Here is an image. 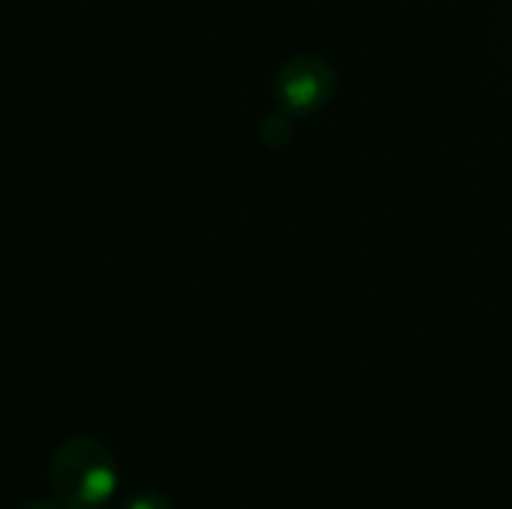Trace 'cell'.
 Listing matches in <instances>:
<instances>
[{"instance_id":"1","label":"cell","mask_w":512,"mask_h":509,"mask_svg":"<svg viewBox=\"0 0 512 509\" xmlns=\"http://www.w3.org/2000/svg\"><path fill=\"white\" fill-rule=\"evenodd\" d=\"M48 486L63 509H99L117 489V462L96 438H69L57 447Z\"/></svg>"},{"instance_id":"2","label":"cell","mask_w":512,"mask_h":509,"mask_svg":"<svg viewBox=\"0 0 512 509\" xmlns=\"http://www.w3.org/2000/svg\"><path fill=\"white\" fill-rule=\"evenodd\" d=\"M336 93V72L318 54L291 57L273 78V96L288 114H312Z\"/></svg>"},{"instance_id":"3","label":"cell","mask_w":512,"mask_h":509,"mask_svg":"<svg viewBox=\"0 0 512 509\" xmlns=\"http://www.w3.org/2000/svg\"><path fill=\"white\" fill-rule=\"evenodd\" d=\"M123 509H171L159 492H138Z\"/></svg>"},{"instance_id":"4","label":"cell","mask_w":512,"mask_h":509,"mask_svg":"<svg viewBox=\"0 0 512 509\" xmlns=\"http://www.w3.org/2000/svg\"><path fill=\"white\" fill-rule=\"evenodd\" d=\"M21 509H60L57 504H51V501H30V504H24Z\"/></svg>"}]
</instances>
